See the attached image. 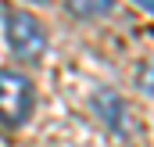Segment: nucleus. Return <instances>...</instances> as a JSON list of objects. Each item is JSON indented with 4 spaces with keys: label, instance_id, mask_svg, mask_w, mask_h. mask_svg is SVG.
Returning <instances> with one entry per match:
<instances>
[{
    "label": "nucleus",
    "instance_id": "1",
    "mask_svg": "<svg viewBox=\"0 0 154 147\" xmlns=\"http://www.w3.org/2000/svg\"><path fill=\"white\" fill-rule=\"evenodd\" d=\"M4 39L11 47V54L18 61H39L47 50V29L36 14L22 11V7H7L4 11Z\"/></svg>",
    "mask_w": 154,
    "mask_h": 147
},
{
    "label": "nucleus",
    "instance_id": "2",
    "mask_svg": "<svg viewBox=\"0 0 154 147\" xmlns=\"http://www.w3.org/2000/svg\"><path fill=\"white\" fill-rule=\"evenodd\" d=\"M36 108V90L32 79L14 68H0V126L4 129H18L29 122V115Z\"/></svg>",
    "mask_w": 154,
    "mask_h": 147
},
{
    "label": "nucleus",
    "instance_id": "3",
    "mask_svg": "<svg viewBox=\"0 0 154 147\" xmlns=\"http://www.w3.org/2000/svg\"><path fill=\"white\" fill-rule=\"evenodd\" d=\"M93 111H97V118L111 129V133H125V101L118 97L115 90H97L93 93Z\"/></svg>",
    "mask_w": 154,
    "mask_h": 147
},
{
    "label": "nucleus",
    "instance_id": "4",
    "mask_svg": "<svg viewBox=\"0 0 154 147\" xmlns=\"http://www.w3.org/2000/svg\"><path fill=\"white\" fill-rule=\"evenodd\" d=\"M111 7H115V0H65V11L79 22H97L104 14H111Z\"/></svg>",
    "mask_w": 154,
    "mask_h": 147
},
{
    "label": "nucleus",
    "instance_id": "5",
    "mask_svg": "<svg viewBox=\"0 0 154 147\" xmlns=\"http://www.w3.org/2000/svg\"><path fill=\"white\" fill-rule=\"evenodd\" d=\"M140 90L154 97V58L147 61V65H143V68H140Z\"/></svg>",
    "mask_w": 154,
    "mask_h": 147
},
{
    "label": "nucleus",
    "instance_id": "6",
    "mask_svg": "<svg viewBox=\"0 0 154 147\" xmlns=\"http://www.w3.org/2000/svg\"><path fill=\"white\" fill-rule=\"evenodd\" d=\"M136 4H140V7H147V11L154 14V0H136Z\"/></svg>",
    "mask_w": 154,
    "mask_h": 147
}]
</instances>
